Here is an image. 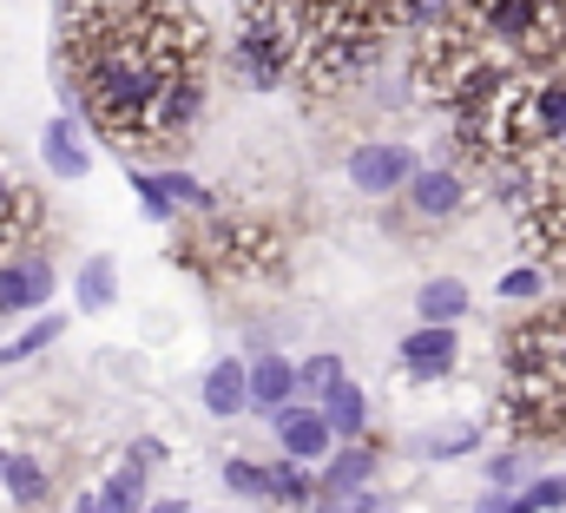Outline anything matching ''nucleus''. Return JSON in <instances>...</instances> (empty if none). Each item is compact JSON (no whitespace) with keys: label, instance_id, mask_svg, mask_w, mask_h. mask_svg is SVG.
Listing matches in <instances>:
<instances>
[{"label":"nucleus","instance_id":"obj_31","mask_svg":"<svg viewBox=\"0 0 566 513\" xmlns=\"http://www.w3.org/2000/svg\"><path fill=\"white\" fill-rule=\"evenodd\" d=\"M139 513H185V501H165V507H139Z\"/></svg>","mask_w":566,"mask_h":513},{"label":"nucleus","instance_id":"obj_32","mask_svg":"<svg viewBox=\"0 0 566 513\" xmlns=\"http://www.w3.org/2000/svg\"><path fill=\"white\" fill-rule=\"evenodd\" d=\"M0 474H7V448H0Z\"/></svg>","mask_w":566,"mask_h":513},{"label":"nucleus","instance_id":"obj_30","mask_svg":"<svg viewBox=\"0 0 566 513\" xmlns=\"http://www.w3.org/2000/svg\"><path fill=\"white\" fill-rule=\"evenodd\" d=\"M13 198H20V185H7V178H0V218L13 211Z\"/></svg>","mask_w":566,"mask_h":513},{"label":"nucleus","instance_id":"obj_2","mask_svg":"<svg viewBox=\"0 0 566 513\" xmlns=\"http://www.w3.org/2000/svg\"><path fill=\"white\" fill-rule=\"evenodd\" d=\"M409 178H416V151L396 145V138H376V145H356V151H349V185H356L363 198H389V191H402Z\"/></svg>","mask_w":566,"mask_h":513},{"label":"nucleus","instance_id":"obj_8","mask_svg":"<svg viewBox=\"0 0 566 513\" xmlns=\"http://www.w3.org/2000/svg\"><path fill=\"white\" fill-rule=\"evenodd\" d=\"M40 158H46V171L60 185H73V178L93 171V145H86V132L73 126V119H53V126L40 132Z\"/></svg>","mask_w":566,"mask_h":513},{"label":"nucleus","instance_id":"obj_7","mask_svg":"<svg viewBox=\"0 0 566 513\" xmlns=\"http://www.w3.org/2000/svg\"><path fill=\"white\" fill-rule=\"evenodd\" d=\"M402 191H409L416 218H454V211L468 205V178H461V171H448V165H434V171L416 165V178H409Z\"/></svg>","mask_w":566,"mask_h":513},{"label":"nucleus","instance_id":"obj_24","mask_svg":"<svg viewBox=\"0 0 566 513\" xmlns=\"http://www.w3.org/2000/svg\"><path fill=\"white\" fill-rule=\"evenodd\" d=\"M501 296H507V303H534V296H541V263L507 270V276H501Z\"/></svg>","mask_w":566,"mask_h":513},{"label":"nucleus","instance_id":"obj_25","mask_svg":"<svg viewBox=\"0 0 566 513\" xmlns=\"http://www.w3.org/2000/svg\"><path fill=\"white\" fill-rule=\"evenodd\" d=\"M474 513H534V501H527V494L494 488V494H481V501H474Z\"/></svg>","mask_w":566,"mask_h":513},{"label":"nucleus","instance_id":"obj_12","mask_svg":"<svg viewBox=\"0 0 566 513\" xmlns=\"http://www.w3.org/2000/svg\"><path fill=\"white\" fill-rule=\"evenodd\" d=\"M145 507V468L139 461H126L119 474H106L86 501H80V513H139Z\"/></svg>","mask_w":566,"mask_h":513},{"label":"nucleus","instance_id":"obj_9","mask_svg":"<svg viewBox=\"0 0 566 513\" xmlns=\"http://www.w3.org/2000/svg\"><path fill=\"white\" fill-rule=\"evenodd\" d=\"M376 461H382V454H376L363 435H356L349 448H329V454H323V481H316V494H349V488H369V481H376Z\"/></svg>","mask_w":566,"mask_h":513},{"label":"nucleus","instance_id":"obj_26","mask_svg":"<svg viewBox=\"0 0 566 513\" xmlns=\"http://www.w3.org/2000/svg\"><path fill=\"white\" fill-rule=\"evenodd\" d=\"M27 218H33V198H27V191H20V198H13V211H7V218H0V251H7V244H13V238H20V224H27Z\"/></svg>","mask_w":566,"mask_h":513},{"label":"nucleus","instance_id":"obj_15","mask_svg":"<svg viewBox=\"0 0 566 513\" xmlns=\"http://www.w3.org/2000/svg\"><path fill=\"white\" fill-rule=\"evenodd\" d=\"M416 316L422 323H461L468 316V283L461 276H428L416 290Z\"/></svg>","mask_w":566,"mask_h":513},{"label":"nucleus","instance_id":"obj_18","mask_svg":"<svg viewBox=\"0 0 566 513\" xmlns=\"http://www.w3.org/2000/svg\"><path fill=\"white\" fill-rule=\"evenodd\" d=\"M158 185H165V198H171L178 211H205V218L218 211V198H211V191H205L191 171H158Z\"/></svg>","mask_w":566,"mask_h":513},{"label":"nucleus","instance_id":"obj_29","mask_svg":"<svg viewBox=\"0 0 566 513\" xmlns=\"http://www.w3.org/2000/svg\"><path fill=\"white\" fill-rule=\"evenodd\" d=\"M514 481H521V454H501L494 461V488H514Z\"/></svg>","mask_w":566,"mask_h":513},{"label":"nucleus","instance_id":"obj_1","mask_svg":"<svg viewBox=\"0 0 566 513\" xmlns=\"http://www.w3.org/2000/svg\"><path fill=\"white\" fill-rule=\"evenodd\" d=\"M303 60V13L296 0H244L238 7V40H231V66L244 86L277 93L283 80H296Z\"/></svg>","mask_w":566,"mask_h":513},{"label":"nucleus","instance_id":"obj_28","mask_svg":"<svg viewBox=\"0 0 566 513\" xmlns=\"http://www.w3.org/2000/svg\"><path fill=\"white\" fill-rule=\"evenodd\" d=\"M133 461H139V468H158V461H165V441L139 435V441H133Z\"/></svg>","mask_w":566,"mask_h":513},{"label":"nucleus","instance_id":"obj_22","mask_svg":"<svg viewBox=\"0 0 566 513\" xmlns=\"http://www.w3.org/2000/svg\"><path fill=\"white\" fill-rule=\"evenodd\" d=\"M133 191H139L145 218H158V224H171V218H178V205L165 198V185H158V171H133Z\"/></svg>","mask_w":566,"mask_h":513},{"label":"nucleus","instance_id":"obj_3","mask_svg":"<svg viewBox=\"0 0 566 513\" xmlns=\"http://www.w3.org/2000/svg\"><path fill=\"white\" fill-rule=\"evenodd\" d=\"M53 296V256L46 251H0V316L46 310Z\"/></svg>","mask_w":566,"mask_h":513},{"label":"nucleus","instance_id":"obj_4","mask_svg":"<svg viewBox=\"0 0 566 513\" xmlns=\"http://www.w3.org/2000/svg\"><path fill=\"white\" fill-rule=\"evenodd\" d=\"M198 113H205V73L185 66V73L165 80V93H158V106H151V119H145V138H178Z\"/></svg>","mask_w":566,"mask_h":513},{"label":"nucleus","instance_id":"obj_20","mask_svg":"<svg viewBox=\"0 0 566 513\" xmlns=\"http://www.w3.org/2000/svg\"><path fill=\"white\" fill-rule=\"evenodd\" d=\"M336 383H343V363H336V356H310V363H296V395L323 401Z\"/></svg>","mask_w":566,"mask_h":513},{"label":"nucleus","instance_id":"obj_19","mask_svg":"<svg viewBox=\"0 0 566 513\" xmlns=\"http://www.w3.org/2000/svg\"><path fill=\"white\" fill-rule=\"evenodd\" d=\"M264 474H271V494H277V501H290V507H310V501H316V488H310L303 461H290V454H283L277 468H264Z\"/></svg>","mask_w":566,"mask_h":513},{"label":"nucleus","instance_id":"obj_16","mask_svg":"<svg viewBox=\"0 0 566 513\" xmlns=\"http://www.w3.org/2000/svg\"><path fill=\"white\" fill-rule=\"evenodd\" d=\"M0 488H7L20 507H40V501H46V468H40L33 454H7V474H0Z\"/></svg>","mask_w":566,"mask_h":513},{"label":"nucleus","instance_id":"obj_14","mask_svg":"<svg viewBox=\"0 0 566 513\" xmlns=\"http://www.w3.org/2000/svg\"><path fill=\"white\" fill-rule=\"evenodd\" d=\"M113 296H119V263L113 256H86L80 276H73V303L99 316V310H113Z\"/></svg>","mask_w":566,"mask_h":513},{"label":"nucleus","instance_id":"obj_10","mask_svg":"<svg viewBox=\"0 0 566 513\" xmlns=\"http://www.w3.org/2000/svg\"><path fill=\"white\" fill-rule=\"evenodd\" d=\"M244 395H251V363H211L205 369V415H218V421H231V415H244Z\"/></svg>","mask_w":566,"mask_h":513},{"label":"nucleus","instance_id":"obj_11","mask_svg":"<svg viewBox=\"0 0 566 513\" xmlns=\"http://www.w3.org/2000/svg\"><path fill=\"white\" fill-rule=\"evenodd\" d=\"M290 395H296V363H283V356H258V363H251V395H244V408L277 415V408H290Z\"/></svg>","mask_w":566,"mask_h":513},{"label":"nucleus","instance_id":"obj_27","mask_svg":"<svg viewBox=\"0 0 566 513\" xmlns=\"http://www.w3.org/2000/svg\"><path fill=\"white\" fill-rule=\"evenodd\" d=\"M527 501H534V513H541V507H566V474H560V481H534V488H527Z\"/></svg>","mask_w":566,"mask_h":513},{"label":"nucleus","instance_id":"obj_13","mask_svg":"<svg viewBox=\"0 0 566 513\" xmlns=\"http://www.w3.org/2000/svg\"><path fill=\"white\" fill-rule=\"evenodd\" d=\"M316 408H323V421H329V435H336V441H356V435L369 428V395L349 383V376L329 388V395H323Z\"/></svg>","mask_w":566,"mask_h":513},{"label":"nucleus","instance_id":"obj_5","mask_svg":"<svg viewBox=\"0 0 566 513\" xmlns=\"http://www.w3.org/2000/svg\"><path fill=\"white\" fill-rule=\"evenodd\" d=\"M277 421V448L290 461H303V468H316L329 448H336V435H329V421H323V408H310V401H290L271 415Z\"/></svg>","mask_w":566,"mask_h":513},{"label":"nucleus","instance_id":"obj_17","mask_svg":"<svg viewBox=\"0 0 566 513\" xmlns=\"http://www.w3.org/2000/svg\"><path fill=\"white\" fill-rule=\"evenodd\" d=\"M60 329H66L60 316H40V323H27V329H20L13 343H0V369H13V363H27V356H40L46 343H60Z\"/></svg>","mask_w":566,"mask_h":513},{"label":"nucleus","instance_id":"obj_21","mask_svg":"<svg viewBox=\"0 0 566 513\" xmlns=\"http://www.w3.org/2000/svg\"><path fill=\"white\" fill-rule=\"evenodd\" d=\"M224 488H231L238 501H271V474H264L258 461H224Z\"/></svg>","mask_w":566,"mask_h":513},{"label":"nucleus","instance_id":"obj_6","mask_svg":"<svg viewBox=\"0 0 566 513\" xmlns=\"http://www.w3.org/2000/svg\"><path fill=\"white\" fill-rule=\"evenodd\" d=\"M454 363H461V336H454V323H416V329H409V343H402V369H409L416 383H441Z\"/></svg>","mask_w":566,"mask_h":513},{"label":"nucleus","instance_id":"obj_23","mask_svg":"<svg viewBox=\"0 0 566 513\" xmlns=\"http://www.w3.org/2000/svg\"><path fill=\"white\" fill-rule=\"evenodd\" d=\"M474 448H481V428H441V435H428L434 461H454V454H474Z\"/></svg>","mask_w":566,"mask_h":513}]
</instances>
